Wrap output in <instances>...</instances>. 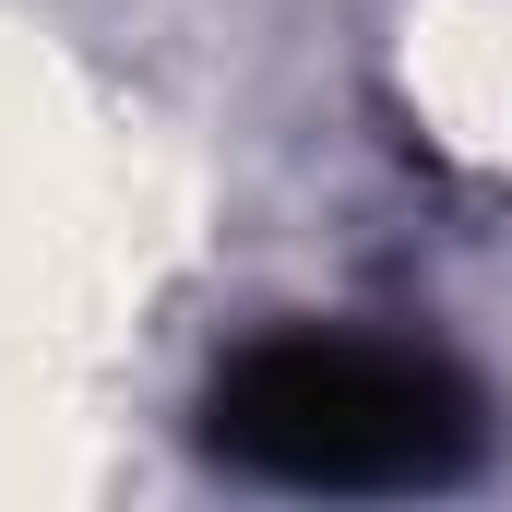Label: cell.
<instances>
[{
  "label": "cell",
  "instance_id": "1",
  "mask_svg": "<svg viewBox=\"0 0 512 512\" xmlns=\"http://www.w3.org/2000/svg\"><path fill=\"white\" fill-rule=\"evenodd\" d=\"M215 453L274 489H441L477 465V405L405 346L286 334L215 382Z\"/></svg>",
  "mask_w": 512,
  "mask_h": 512
}]
</instances>
